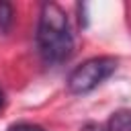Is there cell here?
Wrapping results in <instances>:
<instances>
[{
	"label": "cell",
	"mask_w": 131,
	"mask_h": 131,
	"mask_svg": "<svg viewBox=\"0 0 131 131\" xmlns=\"http://www.w3.org/2000/svg\"><path fill=\"white\" fill-rule=\"evenodd\" d=\"M37 45L41 57L47 63H61L74 51V35L70 31L68 14L55 2H47L41 6L37 25Z\"/></svg>",
	"instance_id": "obj_1"
},
{
	"label": "cell",
	"mask_w": 131,
	"mask_h": 131,
	"mask_svg": "<svg viewBox=\"0 0 131 131\" xmlns=\"http://www.w3.org/2000/svg\"><path fill=\"white\" fill-rule=\"evenodd\" d=\"M115 70H117V59L111 55L90 57L72 70V74L68 76V90L72 94H86L94 90L100 82H104Z\"/></svg>",
	"instance_id": "obj_2"
},
{
	"label": "cell",
	"mask_w": 131,
	"mask_h": 131,
	"mask_svg": "<svg viewBox=\"0 0 131 131\" xmlns=\"http://www.w3.org/2000/svg\"><path fill=\"white\" fill-rule=\"evenodd\" d=\"M106 131H131V111L129 108H119L111 115Z\"/></svg>",
	"instance_id": "obj_3"
},
{
	"label": "cell",
	"mask_w": 131,
	"mask_h": 131,
	"mask_svg": "<svg viewBox=\"0 0 131 131\" xmlns=\"http://www.w3.org/2000/svg\"><path fill=\"white\" fill-rule=\"evenodd\" d=\"M12 16H14V10L8 2H0V33H6L12 25Z\"/></svg>",
	"instance_id": "obj_4"
},
{
	"label": "cell",
	"mask_w": 131,
	"mask_h": 131,
	"mask_svg": "<svg viewBox=\"0 0 131 131\" xmlns=\"http://www.w3.org/2000/svg\"><path fill=\"white\" fill-rule=\"evenodd\" d=\"M8 131H45V129L39 125H33V123H18V125L10 127Z\"/></svg>",
	"instance_id": "obj_5"
},
{
	"label": "cell",
	"mask_w": 131,
	"mask_h": 131,
	"mask_svg": "<svg viewBox=\"0 0 131 131\" xmlns=\"http://www.w3.org/2000/svg\"><path fill=\"white\" fill-rule=\"evenodd\" d=\"M2 104H4V94L0 92V108H2Z\"/></svg>",
	"instance_id": "obj_6"
}]
</instances>
